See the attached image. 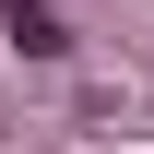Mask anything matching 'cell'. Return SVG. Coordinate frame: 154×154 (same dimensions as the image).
<instances>
[{"label": "cell", "instance_id": "obj_1", "mask_svg": "<svg viewBox=\"0 0 154 154\" xmlns=\"http://www.w3.org/2000/svg\"><path fill=\"white\" fill-rule=\"evenodd\" d=\"M0 36H12L24 59H59V48H71V36H59V12H48V0H0Z\"/></svg>", "mask_w": 154, "mask_h": 154}]
</instances>
